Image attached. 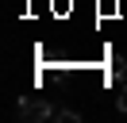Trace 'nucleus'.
I'll return each instance as SVG.
<instances>
[{"label": "nucleus", "mask_w": 127, "mask_h": 123, "mask_svg": "<svg viewBox=\"0 0 127 123\" xmlns=\"http://www.w3.org/2000/svg\"><path fill=\"white\" fill-rule=\"evenodd\" d=\"M54 119H62V123H81V115L73 112V108H54Z\"/></svg>", "instance_id": "nucleus-3"}, {"label": "nucleus", "mask_w": 127, "mask_h": 123, "mask_svg": "<svg viewBox=\"0 0 127 123\" xmlns=\"http://www.w3.org/2000/svg\"><path fill=\"white\" fill-rule=\"evenodd\" d=\"M116 108H119V112L127 115V89H119V96H116Z\"/></svg>", "instance_id": "nucleus-4"}, {"label": "nucleus", "mask_w": 127, "mask_h": 123, "mask_svg": "<svg viewBox=\"0 0 127 123\" xmlns=\"http://www.w3.org/2000/svg\"><path fill=\"white\" fill-rule=\"evenodd\" d=\"M108 73L116 77V81H119V77H127V58H123V54H116V58L108 62Z\"/></svg>", "instance_id": "nucleus-2"}, {"label": "nucleus", "mask_w": 127, "mask_h": 123, "mask_svg": "<svg viewBox=\"0 0 127 123\" xmlns=\"http://www.w3.org/2000/svg\"><path fill=\"white\" fill-rule=\"evenodd\" d=\"M16 112H19V119H31V123H46V119H54V104H46L42 96H23Z\"/></svg>", "instance_id": "nucleus-1"}]
</instances>
